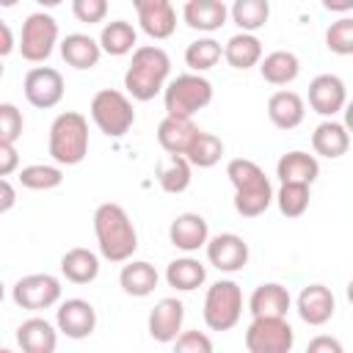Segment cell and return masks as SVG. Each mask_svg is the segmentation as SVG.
<instances>
[{
	"mask_svg": "<svg viewBox=\"0 0 353 353\" xmlns=\"http://www.w3.org/2000/svg\"><path fill=\"white\" fill-rule=\"evenodd\" d=\"M226 176L234 188V210L243 218H256L276 201L270 179L265 176V171L254 160H248V157L229 160Z\"/></svg>",
	"mask_w": 353,
	"mask_h": 353,
	"instance_id": "3957f363",
	"label": "cell"
},
{
	"mask_svg": "<svg viewBox=\"0 0 353 353\" xmlns=\"http://www.w3.org/2000/svg\"><path fill=\"white\" fill-rule=\"evenodd\" d=\"M309 108L323 119H334L347 105V88L336 74H317L309 83Z\"/></svg>",
	"mask_w": 353,
	"mask_h": 353,
	"instance_id": "9a60e30c",
	"label": "cell"
},
{
	"mask_svg": "<svg viewBox=\"0 0 353 353\" xmlns=\"http://www.w3.org/2000/svg\"><path fill=\"white\" fill-rule=\"evenodd\" d=\"M22 127H25L22 110L14 102H0V141L17 143V138L22 135Z\"/></svg>",
	"mask_w": 353,
	"mask_h": 353,
	"instance_id": "ab89813d",
	"label": "cell"
},
{
	"mask_svg": "<svg viewBox=\"0 0 353 353\" xmlns=\"http://www.w3.org/2000/svg\"><path fill=\"white\" fill-rule=\"evenodd\" d=\"M185 157L193 163V168H212L223 157V141L218 135H212V132L199 130L196 138H193V143L188 146Z\"/></svg>",
	"mask_w": 353,
	"mask_h": 353,
	"instance_id": "e575fe53",
	"label": "cell"
},
{
	"mask_svg": "<svg viewBox=\"0 0 353 353\" xmlns=\"http://www.w3.org/2000/svg\"><path fill=\"white\" fill-rule=\"evenodd\" d=\"M350 132H347V127L342 124V121H334V119H325V121H320L317 127H314V132H312V149H314V154H320V157H328V160H336V157H342L347 149H350Z\"/></svg>",
	"mask_w": 353,
	"mask_h": 353,
	"instance_id": "603a6c76",
	"label": "cell"
},
{
	"mask_svg": "<svg viewBox=\"0 0 353 353\" xmlns=\"http://www.w3.org/2000/svg\"><path fill=\"white\" fill-rule=\"evenodd\" d=\"M210 102H212V83L201 72H185L165 83V91H163L165 116L193 119Z\"/></svg>",
	"mask_w": 353,
	"mask_h": 353,
	"instance_id": "5b68a950",
	"label": "cell"
},
{
	"mask_svg": "<svg viewBox=\"0 0 353 353\" xmlns=\"http://www.w3.org/2000/svg\"><path fill=\"white\" fill-rule=\"evenodd\" d=\"M0 190H3L0 212H8V210L14 207V201H17V193H14V185H11V179H8V176H3V179H0Z\"/></svg>",
	"mask_w": 353,
	"mask_h": 353,
	"instance_id": "f6af8a7d",
	"label": "cell"
},
{
	"mask_svg": "<svg viewBox=\"0 0 353 353\" xmlns=\"http://www.w3.org/2000/svg\"><path fill=\"white\" fill-rule=\"evenodd\" d=\"M292 306V298H290V290L279 281H265L259 284L251 298H248V312L254 317H265V314H273V317H287Z\"/></svg>",
	"mask_w": 353,
	"mask_h": 353,
	"instance_id": "44dd1931",
	"label": "cell"
},
{
	"mask_svg": "<svg viewBox=\"0 0 353 353\" xmlns=\"http://www.w3.org/2000/svg\"><path fill=\"white\" fill-rule=\"evenodd\" d=\"M58 47H61V58L72 69H94L102 58L99 39H91L88 33H66Z\"/></svg>",
	"mask_w": 353,
	"mask_h": 353,
	"instance_id": "7402d4cb",
	"label": "cell"
},
{
	"mask_svg": "<svg viewBox=\"0 0 353 353\" xmlns=\"http://www.w3.org/2000/svg\"><path fill=\"white\" fill-rule=\"evenodd\" d=\"M61 279H55L52 273H30L22 276L14 287H11V298L19 309L28 312H41V309H52L61 301Z\"/></svg>",
	"mask_w": 353,
	"mask_h": 353,
	"instance_id": "30bf717a",
	"label": "cell"
},
{
	"mask_svg": "<svg viewBox=\"0 0 353 353\" xmlns=\"http://www.w3.org/2000/svg\"><path fill=\"white\" fill-rule=\"evenodd\" d=\"M91 119L97 124L99 132H105L108 138H124L130 132V127L135 124V108L132 99L119 91V88H102L91 97Z\"/></svg>",
	"mask_w": 353,
	"mask_h": 353,
	"instance_id": "8992f818",
	"label": "cell"
},
{
	"mask_svg": "<svg viewBox=\"0 0 353 353\" xmlns=\"http://www.w3.org/2000/svg\"><path fill=\"white\" fill-rule=\"evenodd\" d=\"M325 11H334V14H347L353 11V0H320Z\"/></svg>",
	"mask_w": 353,
	"mask_h": 353,
	"instance_id": "bcb514c9",
	"label": "cell"
},
{
	"mask_svg": "<svg viewBox=\"0 0 353 353\" xmlns=\"http://www.w3.org/2000/svg\"><path fill=\"white\" fill-rule=\"evenodd\" d=\"M36 3H39L41 8H55V6H61L63 0H36Z\"/></svg>",
	"mask_w": 353,
	"mask_h": 353,
	"instance_id": "681fc988",
	"label": "cell"
},
{
	"mask_svg": "<svg viewBox=\"0 0 353 353\" xmlns=\"http://www.w3.org/2000/svg\"><path fill=\"white\" fill-rule=\"evenodd\" d=\"M325 47L334 55H353V17H339L325 30Z\"/></svg>",
	"mask_w": 353,
	"mask_h": 353,
	"instance_id": "f35d334b",
	"label": "cell"
},
{
	"mask_svg": "<svg viewBox=\"0 0 353 353\" xmlns=\"http://www.w3.org/2000/svg\"><path fill=\"white\" fill-rule=\"evenodd\" d=\"M0 33H3L0 55H11V50H14V36H11V28H8V22H0Z\"/></svg>",
	"mask_w": 353,
	"mask_h": 353,
	"instance_id": "7dc6e473",
	"label": "cell"
},
{
	"mask_svg": "<svg viewBox=\"0 0 353 353\" xmlns=\"http://www.w3.org/2000/svg\"><path fill=\"white\" fill-rule=\"evenodd\" d=\"M17 168H19L17 146L8 141H0V176H11Z\"/></svg>",
	"mask_w": 353,
	"mask_h": 353,
	"instance_id": "7bdbcfd3",
	"label": "cell"
},
{
	"mask_svg": "<svg viewBox=\"0 0 353 353\" xmlns=\"http://www.w3.org/2000/svg\"><path fill=\"white\" fill-rule=\"evenodd\" d=\"M221 58H223V47H221V41H215L210 36L190 41L188 50H185V63L190 66V72H207Z\"/></svg>",
	"mask_w": 353,
	"mask_h": 353,
	"instance_id": "d590c367",
	"label": "cell"
},
{
	"mask_svg": "<svg viewBox=\"0 0 353 353\" xmlns=\"http://www.w3.org/2000/svg\"><path fill=\"white\" fill-rule=\"evenodd\" d=\"M276 176L281 182H303V185H312L320 176V163H317L314 154L301 152V149H292V152H287V154L279 157Z\"/></svg>",
	"mask_w": 353,
	"mask_h": 353,
	"instance_id": "4316f807",
	"label": "cell"
},
{
	"mask_svg": "<svg viewBox=\"0 0 353 353\" xmlns=\"http://www.w3.org/2000/svg\"><path fill=\"white\" fill-rule=\"evenodd\" d=\"M157 281H160V273L154 270L152 262L146 259H127V265L121 268L119 273V284L127 295L132 298H146L157 290Z\"/></svg>",
	"mask_w": 353,
	"mask_h": 353,
	"instance_id": "d4e9b609",
	"label": "cell"
},
{
	"mask_svg": "<svg viewBox=\"0 0 353 353\" xmlns=\"http://www.w3.org/2000/svg\"><path fill=\"white\" fill-rule=\"evenodd\" d=\"M19 185L28 188V190H52L63 182V171L61 165H47V163H33V165H25L19 168Z\"/></svg>",
	"mask_w": 353,
	"mask_h": 353,
	"instance_id": "8d00e7d4",
	"label": "cell"
},
{
	"mask_svg": "<svg viewBox=\"0 0 353 353\" xmlns=\"http://www.w3.org/2000/svg\"><path fill=\"white\" fill-rule=\"evenodd\" d=\"M295 345V331L287 317H254L245 328V350L248 353H290Z\"/></svg>",
	"mask_w": 353,
	"mask_h": 353,
	"instance_id": "9c48e42d",
	"label": "cell"
},
{
	"mask_svg": "<svg viewBox=\"0 0 353 353\" xmlns=\"http://www.w3.org/2000/svg\"><path fill=\"white\" fill-rule=\"evenodd\" d=\"M229 17L240 30L256 33L270 19V3L268 0H234L229 8Z\"/></svg>",
	"mask_w": 353,
	"mask_h": 353,
	"instance_id": "836d02e7",
	"label": "cell"
},
{
	"mask_svg": "<svg viewBox=\"0 0 353 353\" xmlns=\"http://www.w3.org/2000/svg\"><path fill=\"white\" fill-rule=\"evenodd\" d=\"M320 350H328V353H342V345L334 339V336H314L309 342V353H320Z\"/></svg>",
	"mask_w": 353,
	"mask_h": 353,
	"instance_id": "ee69618b",
	"label": "cell"
},
{
	"mask_svg": "<svg viewBox=\"0 0 353 353\" xmlns=\"http://www.w3.org/2000/svg\"><path fill=\"white\" fill-rule=\"evenodd\" d=\"M312 185H303V182H281V188L276 190V204L281 210V215L287 218H301L306 210H309V193Z\"/></svg>",
	"mask_w": 353,
	"mask_h": 353,
	"instance_id": "74e56055",
	"label": "cell"
},
{
	"mask_svg": "<svg viewBox=\"0 0 353 353\" xmlns=\"http://www.w3.org/2000/svg\"><path fill=\"white\" fill-rule=\"evenodd\" d=\"M201 317L210 331H232L243 317V290L232 279H218L207 287Z\"/></svg>",
	"mask_w": 353,
	"mask_h": 353,
	"instance_id": "52a82bcc",
	"label": "cell"
},
{
	"mask_svg": "<svg viewBox=\"0 0 353 353\" xmlns=\"http://www.w3.org/2000/svg\"><path fill=\"white\" fill-rule=\"evenodd\" d=\"M182 19L199 33H215L226 25L229 8L223 0H188L182 6Z\"/></svg>",
	"mask_w": 353,
	"mask_h": 353,
	"instance_id": "d6986e66",
	"label": "cell"
},
{
	"mask_svg": "<svg viewBox=\"0 0 353 353\" xmlns=\"http://www.w3.org/2000/svg\"><path fill=\"white\" fill-rule=\"evenodd\" d=\"M259 74L270 85H287L301 74V61L290 50H273L259 61Z\"/></svg>",
	"mask_w": 353,
	"mask_h": 353,
	"instance_id": "f1b7e54d",
	"label": "cell"
},
{
	"mask_svg": "<svg viewBox=\"0 0 353 353\" xmlns=\"http://www.w3.org/2000/svg\"><path fill=\"white\" fill-rule=\"evenodd\" d=\"M22 91H25V99L33 108L50 110V108H55L63 99L66 83H63V74L58 69H52V66H33V69H28V74L22 80Z\"/></svg>",
	"mask_w": 353,
	"mask_h": 353,
	"instance_id": "8fae6325",
	"label": "cell"
},
{
	"mask_svg": "<svg viewBox=\"0 0 353 353\" xmlns=\"http://www.w3.org/2000/svg\"><path fill=\"white\" fill-rule=\"evenodd\" d=\"M171 74V58L163 47L157 44H141L132 50L130 66L124 72V88L132 99L138 102H149L157 94L165 91Z\"/></svg>",
	"mask_w": 353,
	"mask_h": 353,
	"instance_id": "7a4b0ae2",
	"label": "cell"
},
{
	"mask_svg": "<svg viewBox=\"0 0 353 353\" xmlns=\"http://www.w3.org/2000/svg\"><path fill=\"white\" fill-rule=\"evenodd\" d=\"M72 14L83 25H99L108 17V0H72Z\"/></svg>",
	"mask_w": 353,
	"mask_h": 353,
	"instance_id": "60d3db41",
	"label": "cell"
},
{
	"mask_svg": "<svg viewBox=\"0 0 353 353\" xmlns=\"http://www.w3.org/2000/svg\"><path fill=\"white\" fill-rule=\"evenodd\" d=\"M174 347L179 353H212V339L204 331H182L174 339Z\"/></svg>",
	"mask_w": 353,
	"mask_h": 353,
	"instance_id": "b9f144b4",
	"label": "cell"
},
{
	"mask_svg": "<svg viewBox=\"0 0 353 353\" xmlns=\"http://www.w3.org/2000/svg\"><path fill=\"white\" fill-rule=\"evenodd\" d=\"M17 3H19V0H0V6H3V8H14Z\"/></svg>",
	"mask_w": 353,
	"mask_h": 353,
	"instance_id": "816d5d0a",
	"label": "cell"
},
{
	"mask_svg": "<svg viewBox=\"0 0 353 353\" xmlns=\"http://www.w3.org/2000/svg\"><path fill=\"white\" fill-rule=\"evenodd\" d=\"M94 234L102 259L108 262H127L138 251V232L130 221L127 210L116 201H105L94 210Z\"/></svg>",
	"mask_w": 353,
	"mask_h": 353,
	"instance_id": "6da1fadb",
	"label": "cell"
},
{
	"mask_svg": "<svg viewBox=\"0 0 353 353\" xmlns=\"http://www.w3.org/2000/svg\"><path fill=\"white\" fill-rule=\"evenodd\" d=\"M295 309L306 325H325L336 312V301L325 284H306L298 292Z\"/></svg>",
	"mask_w": 353,
	"mask_h": 353,
	"instance_id": "e0dca14e",
	"label": "cell"
},
{
	"mask_svg": "<svg viewBox=\"0 0 353 353\" xmlns=\"http://www.w3.org/2000/svg\"><path fill=\"white\" fill-rule=\"evenodd\" d=\"M61 273L72 284H91L99 276V256L83 245L69 248L61 256Z\"/></svg>",
	"mask_w": 353,
	"mask_h": 353,
	"instance_id": "f546056e",
	"label": "cell"
},
{
	"mask_svg": "<svg viewBox=\"0 0 353 353\" xmlns=\"http://www.w3.org/2000/svg\"><path fill=\"white\" fill-rule=\"evenodd\" d=\"M47 152L58 165H77L88 154V119L77 110L58 113L50 124Z\"/></svg>",
	"mask_w": 353,
	"mask_h": 353,
	"instance_id": "277c9868",
	"label": "cell"
},
{
	"mask_svg": "<svg viewBox=\"0 0 353 353\" xmlns=\"http://www.w3.org/2000/svg\"><path fill=\"white\" fill-rule=\"evenodd\" d=\"M168 240H171L174 248H179V251H185V254H193V251H199V248L207 245V240H210V226H207L204 215H199V212H182V215H176V218L171 221V226H168Z\"/></svg>",
	"mask_w": 353,
	"mask_h": 353,
	"instance_id": "ac0fdd59",
	"label": "cell"
},
{
	"mask_svg": "<svg viewBox=\"0 0 353 353\" xmlns=\"http://www.w3.org/2000/svg\"><path fill=\"white\" fill-rule=\"evenodd\" d=\"M58 44V22L47 11H33L22 22L19 52L28 63H44Z\"/></svg>",
	"mask_w": 353,
	"mask_h": 353,
	"instance_id": "ba28073f",
	"label": "cell"
},
{
	"mask_svg": "<svg viewBox=\"0 0 353 353\" xmlns=\"http://www.w3.org/2000/svg\"><path fill=\"white\" fill-rule=\"evenodd\" d=\"M17 345L25 353H55L58 325H52L44 317H28L17 325Z\"/></svg>",
	"mask_w": 353,
	"mask_h": 353,
	"instance_id": "ffe728a7",
	"label": "cell"
},
{
	"mask_svg": "<svg viewBox=\"0 0 353 353\" xmlns=\"http://www.w3.org/2000/svg\"><path fill=\"white\" fill-rule=\"evenodd\" d=\"M345 295H347V301H350V303H353V279H350V281H347V290H345Z\"/></svg>",
	"mask_w": 353,
	"mask_h": 353,
	"instance_id": "f907efd6",
	"label": "cell"
},
{
	"mask_svg": "<svg viewBox=\"0 0 353 353\" xmlns=\"http://www.w3.org/2000/svg\"><path fill=\"white\" fill-rule=\"evenodd\" d=\"M342 124L347 127V132L353 135V99L345 105V110H342Z\"/></svg>",
	"mask_w": 353,
	"mask_h": 353,
	"instance_id": "c3c4849f",
	"label": "cell"
},
{
	"mask_svg": "<svg viewBox=\"0 0 353 353\" xmlns=\"http://www.w3.org/2000/svg\"><path fill=\"white\" fill-rule=\"evenodd\" d=\"M165 281L176 292H193L196 287H201L207 281V268L199 259H193V256H179V259L168 262Z\"/></svg>",
	"mask_w": 353,
	"mask_h": 353,
	"instance_id": "4dcf8cb0",
	"label": "cell"
},
{
	"mask_svg": "<svg viewBox=\"0 0 353 353\" xmlns=\"http://www.w3.org/2000/svg\"><path fill=\"white\" fill-rule=\"evenodd\" d=\"M99 44H102V52L108 55H130L138 44V33L135 28L127 22V19H113V22H105L102 30H99Z\"/></svg>",
	"mask_w": 353,
	"mask_h": 353,
	"instance_id": "1f68e13d",
	"label": "cell"
},
{
	"mask_svg": "<svg viewBox=\"0 0 353 353\" xmlns=\"http://www.w3.org/2000/svg\"><path fill=\"white\" fill-rule=\"evenodd\" d=\"M223 58L232 69H251V66H259V61L265 58L262 55V41L256 39V33H234L226 44H223Z\"/></svg>",
	"mask_w": 353,
	"mask_h": 353,
	"instance_id": "83f0119b",
	"label": "cell"
},
{
	"mask_svg": "<svg viewBox=\"0 0 353 353\" xmlns=\"http://www.w3.org/2000/svg\"><path fill=\"white\" fill-rule=\"evenodd\" d=\"M190 179H193V163L185 154H168V163H163L157 168V182L171 196L188 190Z\"/></svg>",
	"mask_w": 353,
	"mask_h": 353,
	"instance_id": "d6a6232c",
	"label": "cell"
},
{
	"mask_svg": "<svg viewBox=\"0 0 353 353\" xmlns=\"http://www.w3.org/2000/svg\"><path fill=\"white\" fill-rule=\"evenodd\" d=\"M199 127L193 119H179V116H165L157 124V143L165 154H185L188 146L193 143Z\"/></svg>",
	"mask_w": 353,
	"mask_h": 353,
	"instance_id": "cb8c5ba5",
	"label": "cell"
},
{
	"mask_svg": "<svg viewBox=\"0 0 353 353\" xmlns=\"http://www.w3.org/2000/svg\"><path fill=\"white\" fill-rule=\"evenodd\" d=\"M268 116L279 130H295L306 116V102L295 91H276L268 99Z\"/></svg>",
	"mask_w": 353,
	"mask_h": 353,
	"instance_id": "484cf974",
	"label": "cell"
},
{
	"mask_svg": "<svg viewBox=\"0 0 353 353\" xmlns=\"http://www.w3.org/2000/svg\"><path fill=\"white\" fill-rule=\"evenodd\" d=\"M55 325L69 339H85L97 328V309L83 298H66L55 309Z\"/></svg>",
	"mask_w": 353,
	"mask_h": 353,
	"instance_id": "4fadbf2b",
	"label": "cell"
},
{
	"mask_svg": "<svg viewBox=\"0 0 353 353\" xmlns=\"http://www.w3.org/2000/svg\"><path fill=\"white\" fill-rule=\"evenodd\" d=\"M182 323H185V303L179 298H160L149 312L146 331L154 342L174 345V339L182 334Z\"/></svg>",
	"mask_w": 353,
	"mask_h": 353,
	"instance_id": "5bb4252c",
	"label": "cell"
},
{
	"mask_svg": "<svg viewBox=\"0 0 353 353\" xmlns=\"http://www.w3.org/2000/svg\"><path fill=\"white\" fill-rule=\"evenodd\" d=\"M141 30L149 39H168L176 30V8L171 0H132Z\"/></svg>",
	"mask_w": 353,
	"mask_h": 353,
	"instance_id": "2e32d148",
	"label": "cell"
},
{
	"mask_svg": "<svg viewBox=\"0 0 353 353\" xmlns=\"http://www.w3.org/2000/svg\"><path fill=\"white\" fill-rule=\"evenodd\" d=\"M207 262L221 273H237L248 265V243L234 232H221L207 240Z\"/></svg>",
	"mask_w": 353,
	"mask_h": 353,
	"instance_id": "7c38bea8",
	"label": "cell"
}]
</instances>
